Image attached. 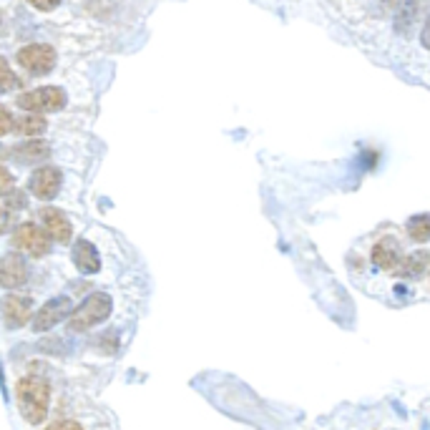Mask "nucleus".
I'll return each instance as SVG.
<instances>
[{
    "mask_svg": "<svg viewBox=\"0 0 430 430\" xmlns=\"http://www.w3.org/2000/svg\"><path fill=\"white\" fill-rule=\"evenodd\" d=\"M13 244L18 247L20 252L31 254V257H46L50 249V240H48V232L33 224V221H25L15 229L13 234Z\"/></svg>",
    "mask_w": 430,
    "mask_h": 430,
    "instance_id": "obj_4",
    "label": "nucleus"
},
{
    "mask_svg": "<svg viewBox=\"0 0 430 430\" xmlns=\"http://www.w3.org/2000/svg\"><path fill=\"white\" fill-rule=\"evenodd\" d=\"M373 262H375V267H380V270H387V272L398 270L400 262H403V249H400V244L393 237H382V240L373 247Z\"/></svg>",
    "mask_w": 430,
    "mask_h": 430,
    "instance_id": "obj_8",
    "label": "nucleus"
},
{
    "mask_svg": "<svg viewBox=\"0 0 430 430\" xmlns=\"http://www.w3.org/2000/svg\"><path fill=\"white\" fill-rule=\"evenodd\" d=\"M111 307H113V302L106 292H93L88 295V300L81 305L78 310H74V314L68 317V327L74 332L78 330H91L93 325H99L104 322L106 317L111 314Z\"/></svg>",
    "mask_w": 430,
    "mask_h": 430,
    "instance_id": "obj_2",
    "label": "nucleus"
},
{
    "mask_svg": "<svg viewBox=\"0 0 430 430\" xmlns=\"http://www.w3.org/2000/svg\"><path fill=\"white\" fill-rule=\"evenodd\" d=\"M18 106L33 113H50V111H61L66 106V93L58 86H43L33 88L28 93H20Z\"/></svg>",
    "mask_w": 430,
    "mask_h": 430,
    "instance_id": "obj_3",
    "label": "nucleus"
},
{
    "mask_svg": "<svg viewBox=\"0 0 430 430\" xmlns=\"http://www.w3.org/2000/svg\"><path fill=\"white\" fill-rule=\"evenodd\" d=\"M15 86V78H13V71L8 66V61H3V91H11Z\"/></svg>",
    "mask_w": 430,
    "mask_h": 430,
    "instance_id": "obj_18",
    "label": "nucleus"
},
{
    "mask_svg": "<svg viewBox=\"0 0 430 430\" xmlns=\"http://www.w3.org/2000/svg\"><path fill=\"white\" fill-rule=\"evenodd\" d=\"M46 430H83V428H81V423H76V420H58V423L48 425Z\"/></svg>",
    "mask_w": 430,
    "mask_h": 430,
    "instance_id": "obj_19",
    "label": "nucleus"
},
{
    "mask_svg": "<svg viewBox=\"0 0 430 430\" xmlns=\"http://www.w3.org/2000/svg\"><path fill=\"white\" fill-rule=\"evenodd\" d=\"M74 262L81 272H86V275H96L101 270V259H99V252H96V247L91 244L88 240H78L74 247Z\"/></svg>",
    "mask_w": 430,
    "mask_h": 430,
    "instance_id": "obj_12",
    "label": "nucleus"
},
{
    "mask_svg": "<svg viewBox=\"0 0 430 430\" xmlns=\"http://www.w3.org/2000/svg\"><path fill=\"white\" fill-rule=\"evenodd\" d=\"M18 131L25 136H36L46 131V118L41 113H28V116L18 118Z\"/></svg>",
    "mask_w": 430,
    "mask_h": 430,
    "instance_id": "obj_16",
    "label": "nucleus"
},
{
    "mask_svg": "<svg viewBox=\"0 0 430 430\" xmlns=\"http://www.w3.org/2000/svg\"><path fill=\"white\" fill-rule=\"evenodd\" d=\"M28 3L38 11H53V8L61 6V0H28Z\"/></svg>",
    "mask_w": 430,
    "mask_h": 430,
    "instance_id": "obj_20",
    "label": "nucleus"
},
{
    "mask_svg": "<svg viewBox=\"0 0 430 430\" xmlns=\"http://www.w3.org/2000/svg\"><path fill=\"white\" fill-rule=\"evenodd\" d=\"M48 154H50V146L46 141H31V144H23V146L15 148V156H18L20 161H38Z\"/></svg>",
    "mask_w": 430,
    "mask_h": 430,
    "instance_id": "obj_14",
    "label": "nucleus"
},
{
    "mask_svg": "<svg viewBox=\"0 0 430 430\" xmlns=\"http://www.w3.org/2000/svg\"><path fill=\"white\" fill-rule=\"evenodd\" d=\"M420 41H423V46L430 50V15H428V20H425V25H423V33H420Z\"/></svg>",
    "mask_w": 430,
    "mask_h": 430,
    "instance_id": "obj_22",
    "label": "nucleus"
},
{
    "mask_svg": "<svg viewBox=\"0 0 430 430\" xmlns=\"http://www.w3.org/2000/svg\"><path fill=\"white\" fill-rule=\"evenodd\" d=\"M61 184H63L61 172L53 169V166H43V169L33 172L31 181H28V189L38 199H53L58 194V189H61Z\"/></svg>",
    "mask_w": 430,
    "mask_h": 430,
    "instance_id": "obj_7",
    "label": "nucleus"
},
{
    "mask_svg": "<svg viewBox=\"0 0 430 430\" xmlns=\"http://www.w3.org/2000/svg\"><path fill=\"white\" fill-rule=\"evenodd\" d=\"M74 314V307H71V300L68 297H53L48 300L41 307V312L36 314V320H33V330L36 332H46L50 330L53 325L63 320V317H71Z\"/></svg>",
    "mask_w": 430,
    "mask_h": 430,
    "instance_id": "obj_6",
    "label": "nucleus"
},
{
    "mask_svg": "<svg viewBox=\"0 0 430 430\" xmlns=\"http://www.w3.org/2000/svg\"><path fill=\"white\" fill-rule=\"evenodd\" d=\"M23 207H25V197L20 191H8V194H3V211H6V214H13L15 209H23Z\"/></svg>",
    "mask_w": 430,
    "mask_h": 430,
    "instance_id": "obj_17",
    "label": "nucleus"
},
{
    "mask_svg": "<svg viewBox=\"0 0 430 430\" xmlns=\"http://www.w3.org/2000/svg\"><path fill=\"white\" fill-rule=\"evenodd\" d=\"M0 118H3V129H0V134H11V126H13L11 111L3 109V111H0Z\"/></svg>",
    "mask_w": 430,
    "mask_h": 430,
    "instance_id": "obj_21",
    "label": "nucleus"
},
{
    "mask_svg": "<svg viewBox=\"0 0 430 430\" xmlns=\"http://www.w3.org/2000/svg\"><path fill=\"white\" fill-rule=\"evenodd\" d=\"M408 234L412 242H428L430 240V216L418 214L408 221Z\"/></svg>",
    "mask_w": 430,
    "mask_h": 430,
    "instance_id": "obj_15",
    "label": "nucleus"
},
{
    "mask_svg": "<svg viewBox=\"0 0 430 430\" xmlns=\"http://www.w3.org/2000/svg\"><path fill=\"white\" fill-rule=\"evenodd\" d=\"M3 312H6V322L11 327H20L31 320L33 314V300L25 295H8L6 305H3Z\"/></svg>",
    "mask_w": 430,
    "mask_h": 430,
    "instance_id": "obj_9",
    "label": "nucleus"
},
{
    "mask_svg": "<svg viewBox=\"0 0 430 430\" xmlns=\"http://www.w3.org/2000/svg\"><path fill=\"white\" fill-rule=\"evenodd\" d=\"M25 262L18 257V254H6L3 257V265H0V282L3 287L13 289V287H20L25 282Z\"/></svg>",
    "mask_w": 430,
    "mask_h": 430,
    "instance_id": "obj_11",
    "label": "nucleus"
},
{
    "mask_svg": "<svg viewBox=\"0 0 430 430\" xmlns=\"http://www.w3.org/2000/svg\"><path fill=\"white\" fill-rule=\"evenodd\" d=\"M41 219H43L46 229H48V234L55 242H61V244H68V242H71V237H74L71 221H68L58 209H43L41 211Z\"/></svg>",
    "mask_w": 430,
    "mask_h": 430,
    "instance_id": "obj_10",
    "label": "nucleus"
},
{
    "mask_svg": "<svg viewBox=\"0 0 430 430\" xmlns=\"http://www.w3.org/2000/svg\"><path fill=\"white\" fill-rule=\"evenodd\" d=\"M18 63L33 76H46L55 66V50L46 43H31L18 50Z\"/></svg>",
    "mask_w": 430,
    "mask_h": 430,
    "instance_id": "obj_5",
    "label": "nucleus"
},
{
    "mask_svg": "<svg viewBox=\"0 0 430 430\" xmlns=\"http://www.w3.org/2000/svg\"><path fill=\"white\" fill-rule=\"evenodd\" d=\"M15 398H18L20 415L31 425H41L48 415V403H50V387L41 377H20L15 385Z\"/></svg>",
    "mask_w": 430,
    "mask_h": 430,
    "instance_id": "obj_1",
    "label": "nucleus"
},
{
    "mask_svg": "<svg viewBox=\"0 0 430 430\" xmlns=\"http://www.w3.org/2000/svg\"><path fill=\"white\" fill-rule=\"evenodd\" d=\"M425 267H428V254L410 252L403 257V262H400V267L395 272H398L400 277H420L425 272Z\"/></svg>",
    "mask_w": 430,
    "mask_h": 430,
    "instance_id": "obj_13",
    "label": "nucleus"
}]
</instances>
